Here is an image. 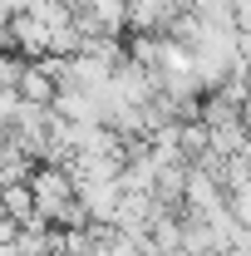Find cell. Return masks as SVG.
<instances>
[{
    "instance_id": "cell-1",
    "label": "cell",
    "mask_w": 251,
    "mask_h": 256,
    "mask_svg": "<svg viewBox=\"0 0 251 256\" xmlns=\"http://www.w3.org/2000/svg\"><path fill=\"white\" fill-rule=\"evenodd\" d=\"M25 5H30V0H0V15H5V20H10V15H20V10H25Z\"/></svg>"
},
{
    "instance_id": "cell-2",
    "label": "cell",
    "mask_w": 251,
    "mask_h": 256,
    "mask_svg": "<svg viewBox=\"0 0 251 256\" xmlns=\"http://www.w3.org/2000/svg\"><path fill=\"white\" fill-rule=\"evenodd\" d=\"M0 217H5V212H0Z\"/></svg>"
}]
</instances>
